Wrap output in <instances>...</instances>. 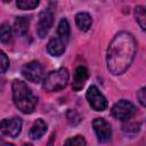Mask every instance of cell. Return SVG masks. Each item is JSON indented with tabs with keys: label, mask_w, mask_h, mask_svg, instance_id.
Wrapping results in <instances>:
<instances>
[{
	"label": "cell",
	"mask_w": 146,
	"mask_h": 146,
	"mask_svg": "<svg viewBox=\"0 0 146 146\" xmlns=\"http://www.w3.org/2000/svg\"><path fill=\"white\" fill-rule=\"evenodd\" d=\"M136 48L137 43L131 33L125 31L117 33L107 49L106 64L108 71L113 75L123 74L135 58Z\"/></svg>",
	"instance_id": "1"
},
{
	"label": "cell",
	"mask_w": 146,
	"mask_h": 146,
	"mask_svg": "<svg viewBox=\"0 0 146 146\" xmlns=\"http://www.w3.org/2000/svg\"><path fill=\"white\" fill-rule=\"evenodd\" d=\"M13 100L15 106L24 114H31L38 103L36 96L33 94L31 88L21 80H14L11 84Z\"/></svg>",
	"instance_id": "2"
},
{
	"label": "cell",
	"mask_w": 146,
	"mask_h": 146,
	"mask_svg": "<svg viewBox=\"0 0 146 146\" xmlns=\"http://www.w3.org/2000/svg\"><path fill=\"white\" fill-rule=\"evenodd\" d=\"M70 74L67 68L60 67L55 71H51L43 80V89L46 91H59L67 86Z\"/></svg>",
	"instance_id": "3"
},
{
	"label": "cell",
	"mask_w": 146,
	"mask_h": 146,
	"mask_svg": "<svg viewBox=\"0 0 146 146\" xmlns=\"http://www.w3.org/2000/svg\"><path fill=\"white\" fill-rule=\"evenodd\" d=\"M22 75L30 82L33 83H39L42 80H44V71H43V66L36 62H30L27 64H25L22 68Z\"/></svg>",
	"instance_id": "4"
},
{
	"label": "cell",
	"mask_w": 146,
	"mask_h": 146,
	"mask_svg": "<svg viewBox=\"0 0 146 146\" xmlns=\"http://www.w3.org/2000/svg\"><path fill=\"white\" fill-rule=\"evenodd\" d=\"M135 113H136V107L131 102L127 99L119 100L112 107V115L120 121H127L131 119Z\"/></svg>",
	"instance_id": "5"
},
{
	"label": "cell",
	"mask_w": 146,
	"mask_h": 146,
	"mask_svg": "<svg viewBox=\"0 0 146 146\" xmlns=\"http://www.w3.org/2000/svg\"><path fill=\"white\" fill-rule=\"evenodd\" d=\"M86 97H87V100H88V103L92 110H95L97 112H102V111L106 110L107 100H106L105 96L99 91V89L96 86H90L88 88Z\"/></svg>",
	"instance_id": "6"
},
{
	"label": "cell",
	"mask_w": 146,
	"mask_h": 146,
	"mask_svg": "<svg viewBox=\"0 0 146 146\" xmlns=\"http://www.w3.org/2000/svg\"><path fill=\"white\" fill-rule=\"evenodd\" d=\"M92 128L99 143H106L112 137L111 124L103 117H96L92 121Z\"/></svg>",
	"instance_id": "7"
},
{
	"label": "cell",
	"mask_w": 146,
	"mask_h": 146,
	"mask_svg": "<svg viewBox=\"0 0 146 146\" xmlns=\"http://www.w3.org/2000/svg\"><path fill=\"white\" fill-rule=\"evenodd\" d=\"M54 22L52 11L49 9H44L39 14L38 23H36V33L40 38H44L50 31Z\"/></svg>",
	"instance_id": "8"
},
{
	"label": "cell",
	"mask_w": 146,
	"mask_h": 146,
	"mask_svg": "<svg viewBox=\"0 0 146 146\" xmlns=\"http://www.w3.org/2000/svg\"><path fill=\"white\" fill-rule=\"evenodd\" d=\"M22 130V120L19 117H7L1 121V133L16 138Z\"/></svg>",
	"instance_id": "9"
},
{
	"label": "cell",
	"mask_w": 146,
	"mask_h": 146,
	"mask_svg": "<svg viewBox=\"0 0 146 146\" xmlns=\"http://www.w3.org/2000/svg\"><path fill=\"white\" fill-rule=\"evenodd\" d=\"M88 70L84 67V66H78L74 71V74H73V82H72V89L74 91H80L86 81L88 80Z\"/></svg>",
	"instance_id": "10"
},
{
	"label": "cell",
	"mask_w": 146,
	"mask_h": 146,
	"mask_svg": "<svg viewBox=\"0 0 146 146\" xmlns=\"http://www.w3.org/2000/svg\"><path fill=\"white\" fill-rule=\"evenodd\" d=\"M65 44L66 43L62 39H59L58 36L57 38H52L48 42V44H47V51H48L49 55H51L54 57H58V56H60V55L64 54V51H65Z\"/></svg>",
	"instance_id": "11"
},
{
	"label": "cell",
	"mask_w": 146,
	"mask_h": 146,
	"mask_svg": "<svg viewBox=\"0 0 146 146\" xmlns=\"http://www.w3.org/2000/svg\"><path fill=\"white\" fill-rule=\"evenodd\" d=\"M46 131H47V123L42 119H38L31 127L29 135L32 139H39L46 133Z\"/></svg>",
	"instance_id": "12"
},
{
	"label": "cell",
	"mask_w": 146,
	"mask_h": 146,
	"mask_svg": "<svg viewBox=\"0 0 146 146\" xmlns=\"http://www.w3.org/2000/svg\"><path fill=\"white\" fill-rule=\"evenodd\" d=\"M30 25V18L29 17H17L14 23V32L18 36H24L29 31Z\"/></svg>",
	"instance_id": "13"
},
{
	"label": "cell",
	"mask_w": 146,
	"mask_h": 146,
	"mask_svg": "<svg viewBox=\"0 0 146 146\" xmlns=\"http://www.w3.org/2000/svg\"><path fill=\"white\" fill-rule=\"evenodd\" d=\"M75 23H76V26L81 31L86 32L91 26V17H90V15L88 13H83V11L79 13L75 16Z\"/></svg>",
	"instance_id": "14"
},
{
	"label": "cell",
	"mask_w": 146,
	"mask_h": 146,
	"mask_svg": "<svg viewBox=\"0 0 146 146\" xmlns=\"http://www.w3.org/2000/svg\"><path fill=\"white\" fill-rule=\"evenodd\" d=\"M57 34L59 39H62L65 43H67L68 36H70V24L66 18H62L59 21L58 27H57Z\"/></svg>",
	"instance_id": "15"
},
{
	"label": "cell",
	"mask_w": 146,
	"mask_h": 146,
	"mask_svg": "<svg viewBox=\"0 0 146 146\" xmlns=\"http://www.w3.org/2000/svg\"><path fill=\"white\" fill-rule=\"evenodd\" d=\"M133 14L141 30H146V8L144 6H136L133 9Z\"/></svg>",
	"instance_id": "16"
},
{
	"label": "cell",
	"mask_w": 146,
	"mask_h": 146,
	"mask_svg": "<svg viewBox=\"0 0 146 146\" xmlns=\"http://www.w3.org/2000/svg\"><path fill=\"white\" fill-rule=\"evenodd\" d=\"M11 34H13L11 27L6 23L2 24L1 27H0V40H1V42L2 43H8L11 40Z\"/></svg>",
	"instance_id": "17"
},
{
	"label": "cell",
	"mask_w": 146,
	"mask_h": 146,
	"mask_svg": "<svg viewBox=\"0 0 146 146\" xmlns=\"http://www.w3.org/2000/svg\"><path fill=\"white\" fill-rule=\"evenodd\" d=\"M16 5L19 9H23V10L34 9L35 7L39 6V1L38 0H17Z\"/></svg>",
	"instance_id": "18"
},
{
	"label": "cell",
	"mask_w": 146,
	"mask_h": 146,
	"mask_svg": "<svg viewBox=\"0 0 146 146\" xmlns=\"http://www.w3.org/2000/svg\"><path fill=\"white\" fill-rule=\"evenodd\" d=\"M64 146H86V139L82 136L71 137L64 143Z\"/></svg>",
	"instance_id": "19"
},
{
	"label": "cell",
	"mask_w": 146,
	"mask_h": 146,
	"mask_svg": "<svg viewBox=\"0 0 146 146\" xmlns=\"http://www.w3.org/2000/svg\"><path fill=\"white\" fill-rule=\"evenodd\" d=\"M66 117H67L68 122H70L71 124H73V125L78 124V123L81 121V119H80L79 114H78L75 111H73V110H70V111L67 112V114H66Z\"/></svg>",
	"instance_id": "20"
},
{
	"label": "cell",
	"mask_w": 146,
	"mask_h": 146,
	"mask_svg": "<svg viewBox=\"0 0 146 146\" xmlns=\"http://www.w3.org/2000/svg\"><path fill=\"white\" fill-rule=\"evenodd\" d=\"M137 98H138V102L144 107H146V87H143L137 91Z\"/></svg>",
	"instance_id": "21"
},
{
	"label": "cell",
	"mask_w": 146,
	"mask_h": 146,
	"mask_svg": "<svg viewBox=\"0 0 146 146\" xmlns=\"http://www.w3.org/2000/svg\"><path fill=\"white\" fill-rule=\"evenodd\" d=\"M123 130L125 132H131V130L133 132H137L139 130V123H130L129 120H127V123L123 124Z\"/></svg>",
	"instance_id": "22"
},
{
	"label": "cell",
	"mask_w": 146,
	"mask_h": 146,
	"mask_svg": "<svg viewBox=\"0 0 146 146\" xmlns=\"http://www.w3.org/2000/svg\"><path fill=\"white\" fill-rule=\"evenodd\" d=\"M0 58H1V64H0V65H1V72L5 73V72L7 71V68L9 67V59H8L7 55H6L3 51H1Z\"/></svg>",
	"instance_id": "23"
},
{
	"label": "cell",
	"mask_w": 146,
	"mask_h": 146,
	"mask_svg": "<svg viewBox=\"0 0 146 146\" xmlns=\"http://www.w3.org/2000/svg\"><path fill=\"white\" fill-rule=\"evenodd\" d=\"M54 136H55V135H51V138L49 139V141H48V145H47V146H52V144H54V138H55Z\"/></svg>",
	"instance_id": "24"
},
{
	"label": "cell",
	"mask_w": 146,
	"mask_h": 146,
	"mask_svg": "<svg viewBox=\"0 0 146 146\" xmlns=\"http://www.w3.org/2000/svg\"><path fill=\"white\" fill-rule=\"evenodd\" d=\"M0 146H14L13 144H10V143H6V141H1V144H0Z\"/></svg>",
	"instance_id": "25"
},
{
	"label": "cell",
	"mask_w": 146,
	"mask_h": 146,
	"mask_svg": "<svg viewBox=\"0 0 146 146\" xmlns=\"http://www.w3.org/2000/svg\"><path fill=\"white\" fill-rule=\"evenodd\" d=\"M22 146H32V145H31V144H29V143H25V144H23Z\"/></svg>",
	"instance_id": "26"
}]
</instances>
